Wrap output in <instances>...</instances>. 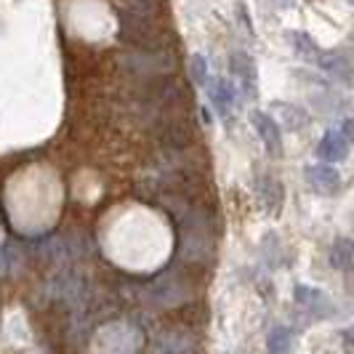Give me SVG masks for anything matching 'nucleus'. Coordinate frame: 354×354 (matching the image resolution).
<instances>
[{"label":"nucleus","mask_w":354,"mask_h":354,"mask_svg":"<svg viewBox=\"0 0 354 354\" xmlns=\"http://www.w3.org/2000/svg\"><path fill=\"white\" fill-rule=\"evenodd\" d=\"M17 261H19L17 248H8V245H6V248H0V280L11 274V269L17 266Z\"/></svg>","instance_id":"obj_18"},{"label":"nucleus","mask_w":354,"mask_h":354,"mask_svg":"<svg viewBox=\"0 0 354 354\" xmlns=\"http://www.w3.org/2000/svg\"><path fill=\"white\" fill-rule=\"evenodd\" d=\"M232 72L240 77V83L245 86L248 93H256V67H253V59L245 53H234L232 56Z\"/></svg>","instance_id":"obj_11"},{"label":"nucleus","mask_w":354,"mask_h":354,"mask_svg":"<svg viewBox=\"0 0 354 354\" xmlns=\"http://www.w3.org/2000/svg\"><path fill=\"white\" fill-rule=\"evenodd\" d=\"M253 125H256V131H259V136H261V142H264L266 152L269 155H280L283 152V133H280V125L274 123L266 112H253Z\"/></svg>","instance_id":"obj_7"},{"label":"nucleus","mask_w":354,"mask_h":354,"mask_svg":"<svg viewBox=\"0 0 354 354\" xmlns=\"http://www.w3.org/2000/svg\"><path fill=\"white\" fill-rule=\"evenodd\" d=\"M259 195H261V203H264L266 211H272V213L280 211V205H283V187L272 176L259 178Z\"/></svg>","instance_id":"obj_12"},{"label":"nucleus","mask_w":354,"mask_h":354,"mask_svg":"<svg viewBox=\"0 0 354 354\" xmlns=\"http://www.w3.org/2000/svg\"><path fill=\"white\" fill-rule=\"evenodd\" d=\"M315 64H319L325 72H330L333 77H338V80H344V83H349L352 80V62H349V56L341 51H319L317 62Z\"/></svg>","instance_id":"obj_8"},{"label":"nucleus","mask_w":354,"mask_h":354,"mask_svg":"<svg viewBox=\"0 0 354 354\" xmlns=\"http://www.w3.org/2000/svg\"><path fill=\"white\" fill-rule=\"evenodd\" d=\"M296 301L301 304L304 309L317 319H325L330 315H336L333 301L319 290V288H309V285H296Z\"/></svg>","instance_id":"obj_4"},{"label":"nucleus","mask_w":354,"mask_h":354,"mask_svg":"<svg viewBox=\"0 0 354 354\" xmlns=\"http://www.w3.org/2000/svg\"><path fill=\"white\" fill-rule=\"evenodd\" d=\"M288 40H290V46L301 53V56H306L309 62H317V56L322 48H319L317 43H312V37L306 35V32H288Z\"/></svg>","instance_id":"obj_15"},{"label":"nucleus","mask_w":354,"mask_h":354,"mask_svg":"<svg viewBox=\"0 0 354 354\" xmlns=\"http://www.w3.org/2000/svg\"><path fill=\"white\" fill-rule=\"evenodd\" d=\"M189 75H192V80L197 86H208V62H205V56H200V53L189 56Z\"/></svg>","instance_id":"obj_17"},{"label":"nucleus","mask_w":354,"mask_h":354,"mask_svg":"<svg viewBox=\"0 0 354 354\" xmlns=\"http://www.w3.org/2000/svg\"><path fill=\"white\" fill-rule=\"evenodd\" d=\"M317 155L325 160L328 165L341 162V160L349 155V136H346L344 131H338V128L325 131V136H322L317 144Z\"/></svg>","instance_id":"obj_6"},{"label":"nucleus","mask_w":354,"mask_h":354,"mask_svg":"<svg viewBox=\"0 0 354 354\" xmlns=\"http://www.w3.org/2000/svg\"><path fill=\"white\" fill-rule=\"evenodd\" d=\"M274 106H277V112L283 115L285 123H290L288 128H304V125H306V120H309L301 106H293V104L288 106V104H283V102H274Z\"/></svg>","instance_id":"obj_16"},{"label":"nucleus","mask_w":354,"mask_h":354,"mask_svg":"<svg viewBox=\"0 0 354 354\" xmlns=\"http://www.w3.org/2000/svg\"><path fill=\"white\" fill-rule=\"evenodd\" d=\"M208 93H211V102L221 118L232 115V109H234V88H232L230 80H213V83H208Z\"/></svg>","instance_id":"obj_10"},{"label":"nucleus","mask_w":354,"mask_h":354,"mask_svg":"<svg viewBox=\"0 0 354 354\" xmlns=\"http://www.w3.org/2000/svg\"><path fill=\"white\" fill-rule=\"evenodd\" d=\"M123 64L136 75L144 77H160V75H171L176 67V59L171 51H136L125 56Z\"/></svg>","instance_id":"obj_3"},{"label":"nucleus","mask_w":354,"mask_h":354,"mask_svg":"<svg viewBox=\"0 0 354 354\" xmlns=\"http://www.w3.org/2000/svg\"><path fill=\"white\" fill-rule=\"evenodd\" d=\"M178 221V253L184 261H205L213 253L216 240V224L211 218V211L195 205L189 200H178V208L174 211Z\"/></svg>","instance_id":"obj_1"},{"label":"nucleus","mask_w":354,"mask_h":354,"mask_svg":"<svg viewBox=\"0 0 354 354\" xmlns=\"http://www.w3.org/2000/svg\"><path fill=\"white\" fill-rule=\"evenodd\" d=\"M120 40L133 46L136 51H171L174 46V32H168L158 19L136 17L131 11H120Z\"/></svg>","instance_id":"obj_2"},{"label":"nucleus","mask_w":354,"mask_h":354,"mask_svg":"<svg viewBox=\"0 0 354 354\" xmlns=\"http://www.w3.org/2000/svg\"><path fill=\"white\" fill-rule=\"evenodd\" d=\"M160 144L168 149H184L189 144V123L187 120H165L160 128Z\"/></svg>","instance_id":"obj_9"},{"label":"nucleus","mask_w":354,"mask_h":354,"mask_svg":"<svg viewBox=\"0 0 354 354\" xmlns=\"http://www.w3.org/2000/svg\"><path fill=\"white\" fill-rule=\"evenodd\" d=\"M293 346H296V338H293V333L288 328L274 325L269 330V336H266V349H269V354H290Z\"/></svg>","instance_id":"obj_13"},{"label":"nucleus","mask_w":354,"mask_h":354,"mask_svg":"<svg viewBox=\"0 0 354 354\" xmlns=\"http://www.w3.org/2000/svg\"><path fill=\"white\" fill-rule=\"evenodd\" d=\"M352 261H354V245L349 237H341L333 243V248H330V264L336 266V269H344V272H349L352 269Z\"/></svg>","instance_id":"obj_14"},{"label":"nucleus","mask_w":354,"mask_h":354,"mask_svg":"<svg viewBox=\"0 0 354 354\" xmlns=\"http://www.w3.org/2000/svg\"><path fill=\"white\" fill-rule=\"evenodd\" d=\"M306 181L312 184V189H317L319 195H336L341 189V174L328 162H317L306 168Z\"/></svg>","instance_id":"obj_5"}]
</instances>
